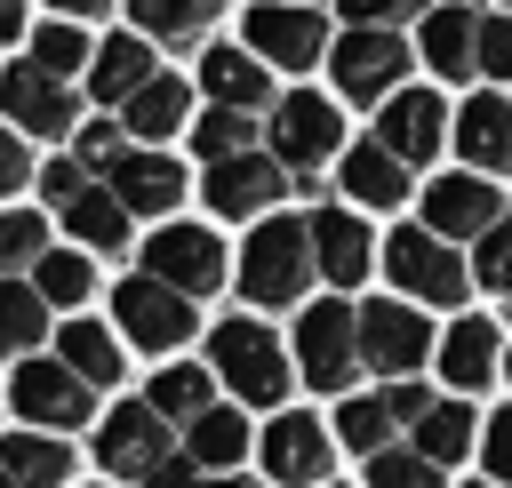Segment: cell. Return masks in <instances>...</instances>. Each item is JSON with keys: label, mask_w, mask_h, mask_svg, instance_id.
<instances>
[{"label": "cell", "mask_w": 512, "mask_h": 488, "mask_svg": "<svg viewBox=\"0 0 512 488\" xmlns=\"http://www.w3.org/2000/svg\"><path fill=\"white\" fill-rule=\"evenodd\" d=\"M320 280V256H312V216H264L240 248V296L256 312L272 304H304Z\"/></svg>", "instance_id": "cell-1"}, {"label": "cell", "mask_w": 512, "mask_h": 488, "mask_svg": "<svg viewBox=\"0 0 512 488\" xmlns=\"http://www.w3.org/2000/svg\"><path fill=\"white\" fill-rule=\"evenodd\" d=\"M288 360H296V352H288L256 312H240V320H224V328L208 336V368H216V384H224L240 408H280L288 384H296Z\"/></svg>", "instance_id": "cell-2"}, {"label": "cell", "mask_w": 512, "mask_h": 488, "mask_svg": "<svg viewBox=\"0 0 512 488\" xmlns=\"http://www.w3.org/2000/svg\"><path fill=\"white\" fill-rule=\"evenodd\" d=\"M264 152L280 168H296L304 192H320V168L344 160V104H328L320 88H296L264 112Z\"/></svg>", "instance_id": "cell-3"}, {"label": "cell", "mask_w": 512, "mask_h": 488, "mask_svg": "<svg viewBox=\"0 0 512 488\" xmlns=\"http://www.w3.org/2000/svg\"><path fill=\"white\" fill-rule=\"evenodd\" d=\"M384 280H392V296H408V304H464L472 296V264L432 232V224H400V232H384Z\"/></svg>", "instance_id": "cell-4"}, {"label": "cell", "mask_w": 512, "mask_h": 488, "mask_svg": "<svg viewBox=\"0 0 512 488\" xmlns=\"http://www.w3.org/2000/svg\"><path fill=\"white\" fill-rule=\"evenodd\" d=\"M288 352H296V376H304L312 392H352V376L368 368V360H360V304H344V296L304 304Z\"/></svg>", "instance_id": "cell-5"}, {"label": "cell", "mask_w": 512, "mask_h": 488, "mask_svg": "<svg viewBox=\"0 0 512 488\" xmlns=\"http://www.w3.org/2000/svg\"><path fill=\"white\" fill-rule=\"evenodd\" d=\"M176 448H184V432H176L152 400H120V408L96 424V464H104L112 480H128V488H152V472H160Z\"/></svg>", "instance_id": "cell-6"}, {"label": "cell", "mask_w": 512, "mask_h": 488, "mask_svg": "<svg viewBox=\"0 0 512 488\" xmlns=\"http://www.w3.org/2000/svg\"><path fill=\"white\" fill-rule=\"evenodd\" d=\"M408 64H416V48L400 32H352L344 24L336 48H328V80H336L344 104H392L408 88Z\"/></svg>", "instance_id": "cell-7"}, {"label": "cell", "mask_w": 512, "mask_h": 488, "mask_svg": "<svg viewBox=\"0 0 512 488\" xmlns=\"http://www.w3.org/2000/svg\"><path fill=\"white\" fill-rule=\"evenodd\" d=\"M192 320H200V304H192L184 288L152 280V272H128V280L112 288V328H120L136 352H176V344H192Z\"/></svg>", "instance_id": "cell-8"}, {"label": "cell", "mask_w": 512, "mask_h": 488, "mask_svg": "<svg viewBox=\"0 0 512 488\" xmlns=\"http://www.w3.org/2000/svg\"><path fill=\"white\" fill-rule=\"evenodd\" d=\"M432 352H440V336H432L424 304H408V296H368V304H360V360H368L384 384L416 376Z\"/></svg>", "instance_id": "cell-9"}, {"label": "cell", "mask_w": 512, "mask_h": 488, "mask_svg": "<svg viewBox=\"0 0 512 488\" xmlns=\"http://www.w3.org/2000/svg\"><path fill=\"white\" fill-rule=\"evenodd\" d=\"M8 408L24 416V424H40V432H72V424H96V384L72 368V360H16V376H8Z\"/></svg>", "instance_id": "cell-10"}, {"label": "cell", "mask_w": 512, "mask_h": 488, "mask_svg": "<svg viewBox=\"0 0 512 488\" xmlns=\"http://www.w3.org/2000/svg\"><path fill=\"white\" fill-rule=\"evenodd\" d=\"M240 40L264 56V64H280V72H312L336 40H328V16H320V0H248V24H240Z\"/></svg>", "instance_id": "cell-11"}, {"label": "cell", "mask_w": 512, "mask_h": 488, "mask_svg": "<svg viewBox=\"0 0 512 488\" xmlns=\"http://www.w3.org/2000/svg\"><path fill=\"white\" fill-rule=\"evenodd\" d=\"M200 192H208L216 216H232V224H264V216H280V200L304 192V184H296V168H280V160L256 144V152H240V160L200 168Z\"/></svg>", "instance_id": "cell-12"}, {"label": "cell", "mask_w": 512, "mask_h": 488, "mask_svg": "<svg viewBox=\"0 0 512 488\" xmlns=\"http://www.w3.org/2000/svg\"><path fill=\"white\" fill-rule=\"evenodd\" d=\"M424 408H432V392H424L416 376H400V384H384V392H344L336 440H344L352 456H384V448H400V432H416Z\"/></svg>", "instance_id": "cell-13"}, {"label": "cell", "mask_w": 512, "mask_h": 488, "mask_svg": "<svg viewBox=\"0 0 512 488\" xmlns=\"http://www.w3.org/2000/svg\"><path fill=\"white\" fill-rule=\"evenodd\" d=\"M0 112H8V128L48 136V144H72V136H80V96H72V80L40 72L32 56L0 72Z\"/></svg>", "instance_id": "cell-14"}, {"label": "cell", "mask_w": 512, "mask_h": 488, "mask_svg": "<svg viewBox=\"0 0 512 488\" xmlns=\"http://www.w3.org/2000/svg\"><path fill=\"white\" fill-rule=\"evenodd\" d=\"M144 272L152 280H168V288H184L192 304L200 296H216L224 288V240L208 232V224H168V232H144Z\"/></svg>", "instance_id": "cell-15"}, {"label": "cell", "mask_w": 512, "mask_h": 488, "mask_svg": "<svg viewBox=\"0 0 512 488\" xmlns=\"http://www.w3.org/2000/svg\"><path fill=\"white\" fill-rule=\"evenodd\" d=\"M504 208H512V200H504V184H496V176H480V168H448V176H432V184H424V224H432L440 240H480Z\"/></svg>", "instance_id": "cell-16"}, {"label": "cell", "mask_w": 512, "mask_h": 488, "mask_svg": "<svg viewBox=\"0 0 512 488\" xmlns=\"http://www.w3.org/2000/svg\"><path fill=\"white\" fill-rule=\"evenodd\" d=\"M336 432L320 416H272L264 424V480L272 488H328Z\"/></svg>", "instance_id": "cell-17"}, {"label": "cell", "mask_w": 512, "mask_h": 488, "mask_svg": "<svg viewBox=\"0 0 512 488\" xmlns=\"http://www.w3.org/2000/svg\"><path fill=\"white\" fill-rule=\"evenodd\" d=\"M200 96L208 104H224V112H272L280 96H272V64L256 56V48H232V40H216L208 56H200Z\"/></svg>", "instance_id": "cell-18"}, {"label": "cell", "mask_w": 512, "mask_h": 488, "mask_svg": "<svg viewBox=\"0 0 512 488\" xmlns=\"http://www.w3.org/2000/svg\"><path fill=\"white\" fill-rule=\"evenodd\" d=\"M376 136H384L408 168L440 160V144H448V96H432V88H400L392 104H376Z\"/></svg>", "instance_id": "cell-19"}, {"label": "cell", "mask_w": 512, "mask_h": 488, "mask_svg": "<svg viewBox=\"0 0 512 488\" xmlns=\"http://www.w3.org/2000/svg\"><path fill=\"white\" fill-rule=\"evenodd\" d=\"M336 184H344V200H352V208H400V200L416 192V168H408L384 136H360V144H344Z\"/></svg>", "instance_id": "cell-20"}, {"label": "cell", "mask_w": 512, "mask_h": 488, "mask_svg": "<svg viewBox=\"0 0 512 488\" xmlns=\"http://www.w3.org/2000/svg\"><path fill=\"white\" fill-rule=\"evenodd\" d=\"M104 184L128 200V216H168V208L184 200V160H168L160 144H128V152L104 168Z\"/></svg>", "instance_id": "cell-21"}, {"label": "cell", "mask_w": 512, "mask_h": 488, "mask_svg": "<svg viewBox=\"0 0 512 488\" xmlns=\"http://www.w3.org/2000/svg\"><path fill=\"white\" fill-rule=\"evenodd\" d=\"M312 256L328 288H360L376 272V232L360 224V208H312Z\"/></svg>", "instance_id": "cell-22"}, {"label": "cell", "mask_w": 512, "mask_h": 488, "mask_svg": "<svg viewBox=\"0 0 512 488\" xmlns=\"http://www.w3.org/2000/svg\"><path fill=\"white\" fill-rule=\"evenodd\" d=\"M416 56H424L440 80H472V72H480V8H472V0H440V8L416 24Z\"/></svg>", "instance_id": "cell-23"}, {"label": "cell", "mask_w": 512, "mask_h": 488, "mask_svg": "<svg viewBox=\"0 0 512 488\" xmlns=\"http://www.w3.org/2000/svg\"><path fill=\"white\" fill-rule=\"evenodd\" d=\"M432 368L448 376V392H480L488 376H504V336H496V320H480V312H464L448 336H440V352H432Z\"/></svg>", "instance_id": "cell-24"}, {"label": "cell", "mask_w": 512, "mask_h": 488, "mask_svg": "<svg viewBox=\"0 0 512 488\" xmlns=\"http://www.w3.org/2000/svg\"><path fill=\"white\" fill-rule=\"evenodd\" d=\"M160 72V40H144V32H112V40H96V64H88V96L96 104H128L144 80Z\"/></svg>", "instance_id": "cell-25"}, {"label": "cell", "mask_w": 512, "mask_h": 488, "mask_svg": "<svg viewBox=\"0 0 512 488\" xmlns=\"http://www.w3.org/2000/svg\"><path fill=\"white\" fill-rule=\"evenodd\" d=\"M112 120H120L136 144H168L176 128H192V80H184V72H152Z\"/></svg>", "instance_id": "cell-26"}, {"label": "cell", "mask_w": 512, "mask_h": 488, "mask_svg": "<svg viewBox=\"0 0 512 488\" xmlns=\"http://www.w3.org/2000/svg\"><path fill=\"white\" fill-rule=\"evenodd\" d=\"M456 152H464V168L504 176V168H512V104H504V96H464V112H456Z\"/></svg>", "instance_id": "cell-27"}, {"label": "cell", "mask_w": 512, "mask_h": 488, "mask_svg": "<svg viewBox=\"0 0 512 488\" xmlns=\"http://www.w3.org/2000/svg\"><path fill=\"white\" fill-rule=\"evenodd\" d=\"M0 488H72V448L56 432H0Z\"/></svg>", "instance_id": "cell-28"}, {"label": "cell", "mask_w": 512, "mask_h": 488, "mask_svg": "<svg viewBox=\"0 0 512 488\" xmlns=\"http://www.w3.org/2000/svg\"><path fill=\"white\" fill-rule=\"evenodd\" d=\"M128 224H136V216H128V200H120L112 184H88V192L64 208V232H72L88 256H120V248H128Z\"/></svg>", "instance_id": "cell-29"}, {"label": "cell", "mask_w": 512, "mask_h": 488, "mask_svg": "<svg viewBox=\"0 0 512 488\" xmlns=\"http://www.w3.org/2000/svg\"><path fill=\"white\" fill-rule=\"evenodd\" d=\"M216 392H224V384H216V368H208V360H168V368L152 376V392H144V400L184 432L192 416H208V408H216Z\"/></svg>", "instance_id": "cell-30"}, {"label": "cell", "mask_w": 512, "mask_h": 488, "mask_svg": "<svg viewBox=\"0 0 512 488\" xmlns=\"http://www.w3.org/2000/svg\"><path fill=\"white\" fill-rule=\"evenodd\" d=\"M248 440H256V432H248V408H240V400H216L208 416L184 424V448L200 456V472H232V464L248 456Z\"/></svg>", "instance_id": "cell-31"}, {"label": "cell", "mask_w": 512, "mask_h": 488, "mask_svg": "<svg viewBox=\"0 0 512 488\" xmlns=\"http://www.w3.org/2000/svg\"><path fill=\"white\" fill-rule=\"evenodd\" d=\"M216 16H224V0H128V24L168 48H192L200 32H216Z\"/></svg>", "instance_id": "cell-32"}, {"label": "cell", "mask_w": 512, "mask_h": 488, "mask_svg": "<svg viewBox=\"0 0 512 488\" xmlns=\"http://www.w3.org/2000/svg\"><path fill=\"white\" fill-rule=\"evenodd\" d=\"M56 360H72V368H80L96 392L128 376V360H120V336H112L104 320H64V328H56Z\"/></svg>", "instance_id": "cell-33"}, {"label": "cell", "mask_w": 512, "mask_h": 488, "mask_svg": "<svg viewBox=\"0 0 512 488\" xmlns=\"http://www.w3.org/2000/svg\"><path fill=\"white\" fill-rule=\"evenodd\" d=\"M472 448H480V416H472L464 400H432V408L416 416V456H432L440 472H448V464H464Z\"/></svg>", "instance_id": "cell-34"}, {"label": "cell", "mask_w": 512, "mask_h": 488, "mask_svg": "<svg viewBox=\"0 0 512 488\" xmlns=\"http://www.w3.org/2000/svg\"><path fill=\"white\" fill-rule=\"evenodd\" d=\"M48 336V296L32 280H0V360H32Z\"/></svg>", "instance_id": "cell-35"}, {"label": "cell", "mask_w": 512, "mask_h": 488, "mask_svg": "<svg viewBox=\"0 0 512 488\" xmlns=\"http://www.w3.org/2000/svg\"><path fill=\"white\" fill-rule=\"evenodd\" d=\"M24 56H32L40 72H56V80H80V72L96 64V40H88V32L72 24V16H48V24H32Z\"/></svg>", "instance_id": "cell-36"}, {"label": "cell", "mask_w": 512, "mask_h": 488, "mask_svg": "<svg viewBox=\"0 0 512 488\" xmlns=\"http://www.w3.org/2000/svg\"><path fill=\"white\" fill-rule=\"evenodd\" d=\"M32 288L48 296V312H80V304L96 296V264H88V248H48V256L32 264Z\"/></svg>", "instance_id": "cell-37"}, {"label": "cell", "mask_w": 512, "mask_h": 488, "mask_svg": "<svg viewBox=\"0 0 512 488\" xmlns=\"http://www.w3.org/2000/svg\"><path fill=\"white\" fill-rule=\"evenodd\" d=\"M192 152H200V168L256 152V112H224V104H208V112L192 120Z\"/></svg>", "instance_id": "cell-38"}, {"label": "cell", "mask_w": 512, "mask_h": 488, "mask_svg": "<svg viewBox=\"0 0 512 488\" xmlns=\"http://www.w3.org/2000/svg\"><path fill=\"white\" fill-rule=\"evenodd\" d=\"M48 224L32 208H0V280H32V264L48 256Z\"/></svg>", "instance_id": "cell-39"}, {"label": "cell", "mask_w": 512, "mask_h": 488, "mask_svg": "<svg viewBox=\"0 0 512 488\" xmlns=\"http://www.w3.org/2000/svg\"><path fill=\"white\" fill-rule=\"evenodd\" d=\"M472 288H488V296H512V208L472 240Z\"/></svg>", "instance_id": "cell-40"}, {"label": "cell", "mask_w": 512, "mask_h": 488, "mask_svg": "<svg viewBox=\"0 0 512 488\" xmlns=\"http://www.w3.org/2000/svg\"><path fill=\"white\" fill-rule=\"evenodd\" d=\"M368 488H448V472L416 448H384V456H368Z\"/></svg>", "instance_id": "cell-41"}, {"label": "cell", "mask_w": 512, "mask_h": 488, "mask_svg": "<svg viewBox=\"0 0 512 488\" xmlns=\"http://www.w3.org/2000/svg\"><path fill=\"white\" fill-rule=\"evenodd\" d=\"M336 16H344L352 32H408V24H424L432 8H424V0H336Z\"/></svg>", "instance_id": "cell-42"}, {"label": "cell", "mask_w": 512, "mask_h": 488, "mask_svg": "<svg viewBox=\"0 0 512 488\" xmlns=\"http://www.w3.org/2000/svg\"><path fill=\"white\" fill-rule=\"evenodd\" d=\"M88 184H104V176H96V168H88V160H80V152H72V144H64V152H56V160H48V168H40V192H48V200H56V208H72V200H80V192H88Z\"/></svg>", "instance_id": "cell-43"}, {"label": "cell", "mask_w": 512, "mask_h": 488, "mask_svg": "<svg viewBox=\"0 0 512 488\" xmlns=\"http://www.w3.org/2000/svg\"><path fill=\"white\" fill-rule=\"evenodd\" d=\"M72 152H80V160H88V168L104 176V168H112V160L128 152V128H120V120H80V136H72Z\"/></svg>", "instance_id": "cell-44"}, {"label": "cell", "mask_w": 512, "mask_h": 488, "mask_svg": "<svg viewBox=\"0 0 512 488\" xmlns=\"http://www.w3.org/2000/svg\"><path fill=\"white\" fill-rule=\"evenodd\" d=\"M480 72L488 80H512V8L480 16Z\"/></svg>", "instance_id": "cell-45"}, {"label": "cell", "mask_w": 512, "mask_h": 488, "mask_svg": "<svg viewBox=\"0 0 512 488\" xmlns=\"http://www.w3.org/2000/svg\"><path fill=\"white\" fill-rule=\"evenodd\" d=\"M32 176H40V160L24 152V128H8V120H0V200H8V192H24Z\"/></svg>", "instance_id": "cell-46"}, {"label": "cell", "mask_w": 512, "mask_h": 488, "mask_svg": "<svg viewBox=\"0 0 512 488\" xmlns=\"http://www.w3.org/2000/svg\"><path fill=\"white\" fill-rule=\"evenodd\" d=\"M480 456H488V480H504V488H512V408H504V416H488Z\"/></svg>", "instance_id": "cell-47"}, {"label": "cell", "mask_w": 512, "mask_h": 488, "mask_svg": "<svg viewBox=\"0 0 512 488\" xmlns=\"http://www.w3.org/2000/svg\"><path fill=\"white\" fill-rule=\"evenodd\" d=\"M152 488H208V480H200V456H192V448H176V456L152 472Z\"/></svg>", "instance_id": "cell-48"}, {"label": "cell", "mask_w": 512, "mask_h": 488, "mask_svg": "<svg viewBox=\"0 0 512 488\" xmlns=\"http://www.w3.org/2000/svg\"><path fill=\"white\" fill-rule=\"evenodd\" d=\"M0 40H32V24H24V0H0Z\"/></svg>", "instance_id": "cell-49"}, {"label": "cell", "mask_w": 512, "mask_h": 488, "mask_svg": "<svg viewBox=\"0 0 512 488\" xmlns=\"http://www.w3.org/2000/svg\"><path fill=\"white\" fill-rule=\"evenodd\" d=\"M104 8H112V0H48V16H72V24H80V16H104Z\"/></svg>", "instance_id": "cell-50"}, {"label": "cell", "mask_w": 512, "mask_h": 488, "mask_svg": "<svg viewBox=\"0 0 512 488\" xmlns=\"http://www.w3.org/2000/svg\"><path fill=\"white\" fill-rule=\"evenodd\" d=\"M208 488H256V480H240V472H216V480H208Z\"/></svg>", "instance_id": "cell-51"}, {"label": "cell", "mask_w": 512, "mask_h": 488, "mask_svg": "<svg viewBox=\"0 0 512 488\" xmlns=\"http://www.w3.org/2000/svg\"><path fill=\"white\" fill-rule=\"evenodd\" d=\"M504 376H512V344H504Z\"/></svg>", "instance_id": "cell-52"}, {"label": "cell", "mask_w": 512, "mask_h": 488, "mask_svg": "<svg viewBox=\"0 0 512 488\" xmlns=\"http://www.w3.org/2000/svg\"><path fill=\"white\" fill-rule=\"evenodd\" d=\"M472 488H504V480H472Z\"/></svg>", "instance_id": "cell-53"}, {"label": "cell", "mask_w": 512, "mask_h": 488, "mask_svg": "<svg viewBox=\"0 0 512 488\" xmlns=\"http://www.w3.org/2000/svg\"><path fill=\"white\" fill-rule=\"evenodd\" d=\"M496 8H512V0H496Z\"/></svg>", "instance_id": "cell-54"}]
</instances>
